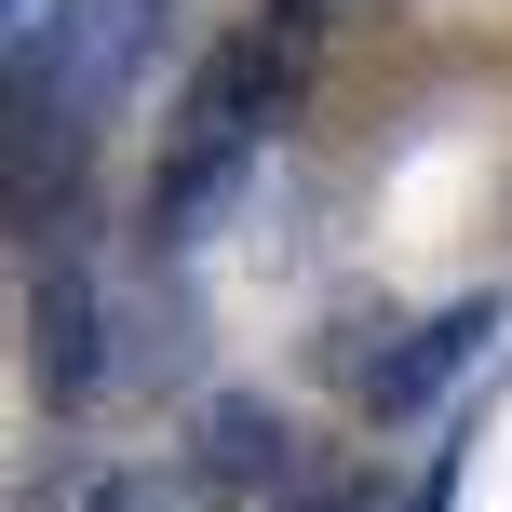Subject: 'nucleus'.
<instances>
[{
    "label": "nucleus",
    "instance_id": "1",
    "mask_svg": "<svg viewBox=\"0 0 512 512\" xmlns=\"http://www.w3.org/2000/svg\"><path fill=\"white\" fill-rule=\"evenodd\" d=\"M486 337H499V297H445V310H418V324L364 364V418H432L445 391L486 364Z\"/></svg>",
    "mask_w": 512,
    "mask_h": 512
},
{
    "label": "nucleus",
    "instance_id": "3",
    "mask_svg": "<svg viewBox=\"0 0 512 512\" xmlns=\"http://www.w3.org/2000/svg\"><path fill=\"white\" fill-rule=\"evenodd\" d=\"M256 162H270V135H230V149H176L149 176V256H189L230 230V203L256 189Z\"/></svg>",
    "mask_w": 512,
    "mask_h": 512
},
{
    "label": "nucleus",
    "instance_id": "8",
    "mask_svg": "<svg viewBox=\"0 0 512 512\" xmlns=\"http://www.w3.org/2000/svg\"><path fill=\"white\" fill-rule=\"evenodd\" d=\"M418 512H445V472H432V486H418Z\"/></svg>",
    "mask_w": 512,
    "mask_h": 512
},
{
    "label": "nucleus",
    "instance_id": "5",
    "mask_svg": "<svg viewBox=\"0 0 512 512\" xmlns=\"http://www.w3.org/2000/svg\"><path fill=\"white\" fill-rule=\"evenodd\" d=\"M81 512H162V486H149V472H108V486L81 499Z\"/></svg>",
    "mask_w": 512,
    "mask_h": 512
},
{
    "label": "nucleus",
    "instance_id": "7",
    "mask_svg": "<svg viewBox=\"0 0 512 512\" xmlns=\"http://www.w3.org/2000/svg\"><path fill=\"white\" fill-rule=\"evenodd\" d=\"M324 14H337V0H283V27H297V41H310V27H324Z\"/></svg>",
    "mask_w": 512,
    "mask_h": 512
},
{
    "label": "nucleus",
    "instance_id": "6",
    "mask_svg": "<svg viewBox=\"0 0 512 512\" xmlns=\"http://www.w3.org/2000/svg\"><path fill=\"white\" fill-rule=\"evenodd\" d=\"M310 512H378V472H337V486H310Z\"/></svg>",
    "mask_w": 512,
    "mask_h": 512
},
{
    "label": "nucleus",
    "instance_id": "2",
    "mask_svg": "<svg viewBox=\"0 0 512 512\" xmlns=\"http://www.w3.org/2000/svg\"><path fill=\"white\" fill-rule=\"evenodd\" d=\"M108 364V324H95V270L81 256H27V378L54 405H81Z\"/></svg>",
    "mask_w": 512,
    "mask_h": 512
},
{
    "label": "nucleus",
    "instance_id": "4",
    "mask_svg": "<svg viewBox=\"0 0 512 512\" xmlns=\"http://www.w3.org/2000/svg\"><path fill=\"white\" fill-rule=\"evenodd\" d=\"M189 472H203L216 499H270L283 472H297V445H283V418H270V405L216 391V405H203V432H189Z\"/></svg>",
    "mask_w": 512,
    "mask_h": 512
}]
</instances>
